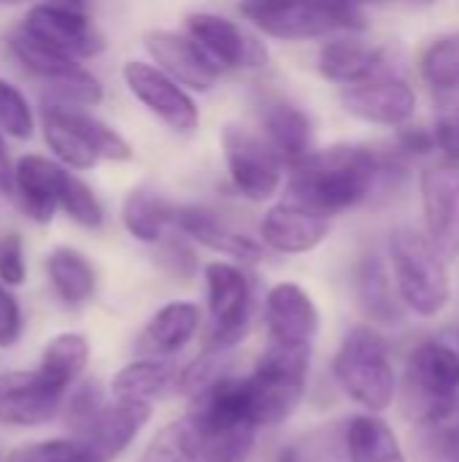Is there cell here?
Masks as SVG:
<instances>
[{
  "instance_id": "60d3db41",
  "label": "cell",
  "mask_w": 459,
  "mask_h": 462,
  "mask_svg": "<svg viewBox=\"0 0 459 462\" xmlns=\"http://www.w3.org/2000/svg\"><path fill=\"white\" fill-rule=\"evenodd\" d=\"M22 336V311L19 300L8 290V284L0 282V349H8Z\"/></svg>"
},
{
  "instance_id": "f6af8a7d",
  "label": "cell",
  "mask_w": 459,
  "mask_h": 462,
  "mask_svg": "<svg viewBox=\"0 0 459 462\" xmlns=\"http://www.w3.org/2000/svg\"><path fill=\"white\" fill-rule=\"evenodd\" d=\"M27 3H35V0H0V5H27Z\"/></svg>"
},
{
  "instance_id": "3957f363",
  "label": "cell",
  "mask_w": 459,
  "mask_h": 462,
  "mask_svg": "<svg viewBox=\"0 0 459 462\" xmlns=\"http://www.w3.org/2000/svg\"><path fill=\"white\" fill-rule=\"evenodd\" d=\"M390 260L398 295L409 311L433 319L452 300V279L446 257L433 246L427 233L417 227H398L390 236Z\"/></svg>"
},
{
  "instance_id": "e575fe53",
  "label": "cell",
  "mask_w": 459,
  "mask_h": 462,
  "mask_svg": "<svg viewBox=\"0 0 459 462\" xmlns=\"http://www.w3.org/2000/svg\"><path fill=\"white\" fill-rule=\"evenodd\" d=\"M5 462H95V457L78 439H54L22 447L11 452Z\"/></svg>"
},
{
  "instance_id": "30bf717a",
  "label": "cell",
  "mask_w": 459,
  "mask_h": 462,
  "mask_svg": "<svg viewBox=\"0 0 459 462\" xmlns=\"http://www.w3.org/2000/svg\"><path fill=\"white\" fill-rule=\"evenodd\" d=\"M425 233L452 263L459 257V162L438 160L419 176Z\"/></svg>"
},
{
  "instance_id": "44dd1931",
  "label": "cell",
  "mask_w": 459,
  "mask_h": 462,
  "mask_svg": "<svg viewBox=\"0 0 459 462\" xmlns=\"http://www.w3.org/2000/svg\"><path fill=\"white\" fill-rule=\"evenodd\" d=\"M317 68L327 81L335 84H363L390 70V51L384 46H373L357 38H333L319 46Z\"/></svg>"
},
{
  "instance_id": "5bb4252c",
  "label": "cell",
  "mask_w": 459,
  "mask_h": 462,
  "mask_svg": "<svg viewBox=\"0 0 459 462\" xmlns=\"http://www.w3.org/2000/svg\"><path fill=\"white\" fill-rule=\"evenodd\" d=\"M187 35L222 68H262L268 62L265 46L249 35L241 24L216 14H192L187 19Z\"/></svg>"
},
{
  "instance_id": "8992f818",
  "label": "cell",
  "mask_w": 459,
  "mask_h": 462,
  "mask_svg": "<svg viewBox=\"0 0 459 462\" xmlns=\"http://www.w3.org/2000/svg\"><path fill=\"white\" fill-rule=\"evenodd\" d=\"M403 411L419 428L459 411V352L444 341L419 344L403 374Z\"/></svg>"
},
{
  "instance_id": "d6986e66",
  "label": "cell",
  "mask_w": 459,
  "mask_h": 462,
  "mask_svg": "<svg viewBox=\"0 0 459 462\" xmlns=\"http://www.w3.org/2000/svg\"><path fill=\"white\" fill-rule=\"evenodd\" d=\"M70 173L62 162L24 154L14 162V198L35 222H49L62 200Z\"/></svg>"
},
{
  "instance_id": "cb8c5ba5",
  "label": "cell",
  "mask_w": 459,
  "mask_h": 462,
  "mask_svg": "<svg viewBox=\"0 0 459 462\" xmlns=\"http://www.w3.org/2000/svg\"><path fill=\"white\" fill-rule=\"evenodd\" d=\"M179 368L170 360L157 357H141L111 379V395L116 401H133V403H151L154 398L165 395L170 387H179Z\"/></svg>"
},
{
  "instance_id": "8fae6325",
  "label": "cell",
  "mask_w": 459,
  "mask_h": 462,
  "mask_svg": "<svg viewBox=\"0 0 459 462\" xmlns=\"http://www.w3.org/2000/svg\"><path fill=\"white\" fill-rule=\"evenodd\" d=\"M19 30L30 35L35 43L70 60H87L103 51V35L95 30L87 14L76 8H65L54 3H35L24 14Z\"/></svg>"
},
{
  "instance_id": "7c38bea8",
  "label": "cell",
  "mask_w": 459,
  "mask_h": 462,
  "mask_svg": "<svg viewBox=\"0 0 459 462\" xmlns=\"http://www.w3.org/2000/svg\"><path fill=\"white\" fill-rule=\"evenodd\" d=\"M319 309L314 298L295 282H281L265 295L268 344L311 349L319 336Z\"/></svg>"
},
{
  "instance_id": "f546056e",
  "label": "cell",
  "mask_w": 459,
  "mask_h": 462,
  "mask_svg": "<svg viewBox=\"0 0 459 462\" xmlns=\"http://www.w3.org/2000/svg\"><path fill=\"white\" fill-rule=\"evenodd\" d=\"M89 365V341L81 333H60L54 336L43 355L38 371L51 379L57 387L68 390Z\"/></svg>"
},
{
  "instance_id": "7bdbcfd3",
  "label": "cell",
  "mask_w": 459,
  "mask_h": 462,
  "mask_svg": "<svg viewBox=\"0 0 459 462\" xmlns=\"http://www.w3.org/2000/svg\"><path fill=\"white\" fill-rule=\"evenodd\" d=\"M0 192L14 198V162H11L8 146L3 141V130H0Z\"/></svg>"
},
{
  "instance_id": "5b68a950",
  "label": "cell",
  "mask_w": 459,
  "mask_h": 462,
  "mask_svg": "<svg viewBox=\"0 0 459 462\" xmlns=\"http://www.w3.org/2000/svg\"><path fill=\"white\" fill-rule=\"evenodd\" d=\"M238 8L257 30L279 41H308L365 24L354 0H241Z\"/></svg>"
},
{
  "instance_id": "ba28073f",
  "label": "cell",
  "mask_w": 459,
  "mask_h": 462,
  "mask_svg": "<svg viewBox=\"0 0 459 462\" xmlns=\"http://www.w3.org/2000/svg\"><path fill=\"white\" fill-rule=\"evenodd\" d=\"M222 152L235 192L252 203L271 200L281 187V160L273 146L241 125H227Z\"/></svg>"
},
{
  "instance_id": "b9f144b4",
  "label": "cell",
  "mask_w": 459,
  "mask_h": 462,
  "mask_svg": "<svg viewBox=\"0 0 459 462\" xmlns=\"http://www.w3.org/2000/svg\"><path fill=\"white\" fill-rule=\"evenodd\" d=\"M398 146L400 152L406 154H430L438 149V141H436V133L433 130H425V127H400L398 133Z\"/></svg>"
},
{
  "instance_id": "d6a6232c",
  "label": "cell",
  "mask_w": 459,
  "mask_h": 462,
  "mask_svg": "<svg viewBox=\"0 0 459 462\" xmlns=\"http://www.w3.org/2000/svg\"><path fill=\"white\" fill-rule=\"evenodd\" d=\"M60 208L81 227L87 230H97L106 219V211H103V203L97 200L95 189L70 173L68 184H65V192H62V200H60Z\"/></svg>"
},
{
  "instance_id": "1f68e13d",
  "label": "cell",
  "mask_w": 459,
  "mask_h": 462,
  "mask_svg": "<svg viewBox=\"0 0 459 462\" xmlns=\"http://www.w3.org/2000/svg\"><path fill=\"white\" fill-rule=\"evenodd\" d=\"M68 111H70V119L78 127V133L87 138V143L97 154V160H108V162H127V160H133V146L116 130H111L106 122L95 119L92 114H87L81 108H68Z\"/></svg>"
},
{
  "instance_id": "d590c367",
  "label": "cell",
  "mask_w": 459,
  "mask_h": 462,
  "mask_svg": "<svg viewBox=\"0 0 459 462\" xmlns=\"http://www.w3.org/2000/svg\"><path fill=\"white\" fill-rule=\"evenodd\" d=\"M436 95V141L438 149L459 162V87L454 89H444V92H433Z\"/></svg>"
},
{
  "instance_id": "484cf974",
  "label": "cell",
  "mask_w": 459,
  "mask_h": 462,
  "mask_svg": "<svg viewBox=\"0 0 459 462\" xmlns=\"http://www.w3.org/2000/svg\"><path fill=\"white\" fill-rule=\"evenodd\" d=\"M354 290L363 311L376 322H398L400 319V295L392 287L387 265L379 254H368L360 260L354 271Z\"/></svg>"
},
{
  "instance_id": "4dcf8cb0",
  "label": "cell",
  "mask_w": 459,
  "mask_h": 462,
  "mask_svg": "<svg viewBox=\"0 0 459 462\" xmlns=\"http://www.w3.org/2000/svg\"><path fill=\"white\" fill-rule=\"evenodd\" d=\"M419 70L433 92L459 87V32H449L433 41L419 60Z\"/></svg>"
},
{
  "instance_id": "ac0fdd59",
  "label": "cell",
  "mask_w": 459,
  "mask_h": 462,
  "mask_svg": "<svg viewBox=\"0 0 459 462\" xmlns=\"http://www.w3.org/2000/svg\"><path fill=\"white\" fill-rule=\"evenodd\" d=\"M143 43H146V51L151 54V60L157 62V68H162L181 87L208 92L222 73V68L189 35L154 30L146 35Z\"/></svg>"
},
{
  "instance_id": "4316f807",
  "label": "cell",
  "mask_w": 459,
  "mask_h": 462,
  "mask_svg": "<svg viewBox=\"0 0 459 462\" xmlns=\"http://www.w3.org/2000/svg\"><path fill=\"white\" fill-rule=\"evenodd\" d=\"M41 127H43V138L46 146L54 152V157L73 171H89L95 168L100 160L92 152V146L87 143V138L78 133V127L70 119V111L65 106H54L49 103L41 111Z\"/></svg>"
},
{
  "instance_id": "277c9868",
  "label": "cell",
  "mask_w": 459,
  "mask_h": 462,
  "mask_svg": "<svg viewBox=\"0 0 459 462\" xmlns=\"http://www.w3.org/2000/svg\"><path fill=\"white\" fill-rule=\"evenodd\" d=\"M311 349L268 344L260 355L254 371L246 379L249 409L254 422L262 428H276L295 414L308 387Z\"/></svg>"
},
{
  "instance_id": "ee69618b",
  "label": "cell",
  "mask_w": 459,
  "mask_h": 462,
  "mask_svg": "<svg viewBox=\"0 0 459 462\" xmlns=\"http://www.w3.org/2000/svg\"><path fill=\"white\" fill-rule=\"evenodd\" d=\"M357 5H433L436 0H354Z\"/></svg>"
},
{
  "instance_id": "836d02e7",
  "label": "cell",
  "mask_w": 459,
  "mask_h": 462,
  "mask_svg": "<svg viewBox=\"0 0 459 462\" xmlns=\"http://www.w3.org/2000/svg\"><path fill=\"white\" fill-rule=\"evenodd\" d=\"M0 130L19 141H27L35 130V116L27 97L3 76H0Z\"/></svg>"
},
{
  "instance_id": "f1b7e54d",
  "label": "cell",
  "mask_w": 459,
  "mask_h": 462,
  "mask_svg": "<svg viewBox=\"0 0 459 462\" xmlns=\"http://www.w3.org/2000/svg\"><path fill=\"white\" fill-rule=\"evenodd\" d=\"M173 203H168L160 192L138 187L124 198L122 225L141 244H160L165 230L173 227Z\"/></svg>"
},
{
  "instance_id": "bcb514c9",
  "label": "cell",
  "mask_w": 459,
  "mask_h": 462,
  "mask_svg": "<svg viewBox=\"0 0 459 462\" xmlns=\"http://www.w3.org/2000/svg\"><path fill=\"white\" fill-rule=\"evenodd\" d=\"M449 462H459V449H457V455H454V457H452V460Z\"/></svg>"
},
{
  "instance_id": "9c48e42d",
  "label": "cell",
  "mask_w": 459,
  "mask_h": 462,
  "mask_svg": "<svg viewBox=\"0 0 459 462\" xmlns=\"http://www.w3.org/2000/svg\"><path fill=\"white\" fill-rule=\"evenodd\" d=\"M122 79L133 97L143 103L173 133H195L200 127V111L192 95L170 79L162 68L130 60L122 68Z\"/></svg>"
},
{
  "instance_id": "4fadbf2b",
  "label": "cell",
  "mask_w": 459,
  "mask_h": 462,
  "mask_svg": "<svg viewBox=\"0 0 459 462\" xmlns=\"http://www.w3.org/2000/svg\"><path fill=\"white\" fill-rule=\"evenodd\" d=\"M65 393L38 368L0 374V425H43L60 411Z\"/></svg>"
},
{
  "instance_id": "603a6c76",
  "label": "cell",
  "mask_w": 459,
  "mask_h": 462,
  "mask_svg": "<svg viewBox=\"0 0 459 462\" xmlns=\"http://www.w3.org/2000/svg\"><path fill=\"white\" fill-rule=\"evenodd\" d=\"M262 133L281 162L300 165L311 154V119L306 111L287 100H271L262 106Z\"/></svg>"
},
{
  "instance_id": "2e32d148",
  "label": "cell",
  "mask_w": 459,
  "mask_h": 462,
  "mask_svg": "<svg viewBox=\"0 0 459 462\" xmlns=\"http://www.w3.org/2000/svg\"><path fill=\"white\" fill-rule=\"evenodd\" d=\"M151 417V403H133V401H116L103 406L81 430H76V439L87 444L95 462L116 460L143 430V425Z\"/></svg>"
},
{
  "instance_id": "ab89813d",
  "label": "cell",
  "mask_w": 459,
  "mask_h": 462,
  "mask_svg": "<svg viewBox=\"0 0 459 462\" xmlns=\"http://www.w3.org/2000/svg\"><path fill=\"white\" fill-rule=\"evenodd\" d=\"M157 246H160L157 257H160L165 271H170L176 276H184V279H189L195 273V265H197L195 252L181 238H162Z\"/></svg>"
},
{
  "instance_id": "9a60e30c",
  "label": "cell",
  "mask_w": 459,
  "mask_h": 462,
  "mask_svg": "<svg viewBox=\"0 0 459 462\" xmlns=\"http://www.w3.org/2000/svg\"><path fill=\"white\" fill-rule=\"evenodd\" d=\"M344 108L371 125L384 127H403L417 111V92L409 87L406 79L395 73L376 76L371 81L346 87L341 95Z\"/></svg>"
},
{
  "instance_id": "ffe728a7",
  "label": "cell",
  "mask_w": 459,
  "mask_h": 462,
  "mask_svg": "<svg viewBox=\"0 0 459 462\" xmlns=\"http://www.w3.org/2000/svg\"><path fill=\"white\" fill-rule=\"evenodd\" d=\"M173 227L181 236L197 241L200 246L214 249V252L227 254L241 263H260L265 257V249H262L265 244L254 241L246 233H238L216 211H211L206 206H176Z\"/></svg>"
},
{
  "instance_id": "7402d4cb",
  "label": "cell",
  "mask_w": 459,
  "mask_h": 462,
  "mask_svg": "<svg viewBox=\"0 0 459 462\" xmlns=\"http://www.w3.org/2000/svg\"><path fill=\"white\" fill-rule=\"evenodd\" d=\"M197 328H200V309L187 300H173L146 322V328L135 341V355L168 360L195 338Z\"/></svg>"
},
{
  "instance_id": "52a82bcc",
  "label": "cell",
  "mask_w": 459,
  "mask_h": 462,
  "mask_svg": "<svg viewBox=\"0 0 459 462\" xmlns=\"http://www.w3.org/2000/svg\"><path fill=\"white\" fill-rule=\"evenodd\" d=\"M208 295V349L222 355L238 346L254 319V287L252 279L233 263L206 265Z\"/></svg>"
},
{
  "instance_id": "8d00e7d4",
  "label": "cell",
  "mask_w": 459,
  "mask_h": 462,
  "mask_svg": "<svg viewBox=\"0 0 459 462\" xmlns=\"http://www.w3.org/2000/svg\"><path fill=\"white\" fill-rule=\"evenodd\" d=\"M141 462H192V449L187 441L184 422L179 420L162 428L149 444V449L143 452Z\"/></svg>"
},
{
  "instance_id": "83f0119b",
  "label": "cell",
  "mask_w": 459,
  "mask_h": 462,
  "mask_svg": "<svg viewBox=\"0 0 459 462\" xmlns=\"http://www.w3.org/2000/svg\"><path fill=\"white\" fill-rule=\"evenodd\" d=\"M46 276L57 298L68 306L87 303L97 290V276H95L92 263L70 246H57L46 257Z\"/></svg>"
},
{
  "instance_id": "6da1fadb",
  "label": "cell",
  "mask_w": 459,
  "mask_h": 462,
  "mask_svg": "<svg viewBox=\"0 0 459 462\" xmlns=\"http://www.w3.org/2000/svg\"><path fill=\"white\" fill-rule=\"evenodd\" d=\"M390 157L368 146L335 143L292 168L289 200L325 217L360 206L387 173Z\"/></svg>"
},
{
  "instance_id": "7a4b0ae2",
  "label": "cell",
  "mask_w": 459,
  "mask_h": 462,
  "mask_svg": "<svg viewBox=\"0 0 459 462\" xmlns=\"http://www.w3.org/2000/svg\"><path fill=\"white\" fill-rule=\"evenodd\" d=\"M333 376L341 393L365 411H387L398 393V376L387 336H381L371 325L352 328L333 357Z\"/></svg>"
},
{
  "instance_id": "d4e9b609",
  "label": "cell",
  "mask_w": 459,
  "mask_h": 462,
  "mask_svg": "<svg viewBox=\"0 0 459 462\" xmlns=\"http://www.w3.org/2000/svg\"><path fill=\"white\" fill-rule=\"evenodd\" d=\"M349 462H406L395 430L379 414H357L344 428Z\"/></svg>"
},
{
  "instance_id": "74e56055",
  "label": "cell",
  "mask_w": 459,
  "mask_h": 462,
  "mask_svg": "<svg viewBox=\"0 0 459 462\" xmlns=\"http://www.w3.org/2000/svg\"><path fill=\"white\" fill-rule=\"evenodd\" d=\"M103 406H106V403H103V390H100L95 382H84V384L73 393V398L68 401V409H65V422H68V428H70L73 433L81 430Z\"/></svg>"
},
{
  "instance_id": "f35d334b",
  "label": "cell",
  "mask_w": 459,
  "mask_h": 462,
  "mask_svg": "<svg viewBox=\"0 0 459 462\" xmlns=\"http://www.w3.org/2000/svg\"><path fill=\"white\" fill-rule=\"evenodd\" d=\"M27 279L24 246L16 233H0V282L8 287H19Z\"/></svg>"
},
{
  "instance_id": "e0dca14e",
  "label": "cell",
  "mask_w": 459,
  "mask_h": 462,
  "mask_svg": "<svg viewBox=\"0 0 459 462\" xmlns=\"http://www.w3.org/2000/svg\"><path fill=\"white\" fill-rule=\"evenodd\" d=\"M330 233V219L300 203L284 200L265 211L260 222V238L271 252L306 254L314 252Z\"/></svg>"
}]
</instances>
